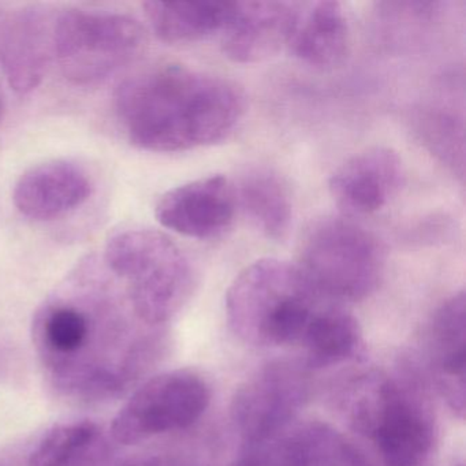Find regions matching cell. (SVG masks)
I'll return each mask as SVG.
<instances>
[{"mask_svg": "<svg viewBox=\"0 0 466 466\" xmlns=\"http://www.w3.org/2000/svg\"><path fill=\"white\" fill-rule=\"evenodd\" d=\"M114 107L133 146L166 154L228 140L244 118L247 100L226 78L166 65L125 80Z\"/></svg>", "mask_w": 466, "mask_h": 466, "instance_id": "cell-1", "label": "cell"}, {"mask_svg": "<svg viewBox=\"0 0 466 466\" xmlns=\"http://www.w3.org/2000/svg\"><path fill=\"white\" fill-rule=\"evenodd\" d=\"M331 299L316 290L296 264L263 258L228 289V323L253 345H299L308 327Z\"/></svg>", "mask_w": 466, "mask_h": 466, "instance_id": "cell-2", "label": "cell"}, {"mask_svg": "<svg viewBox=\"0 0 466 466\" xmlns=\"http://www.w3.org/2000/svg\"><path fill=\"white\" fill-rule=\"evenodd\" d=\"M103 264L124 283L136 318L149 327L167 323L193 289V271L181 248L151 228H127L106 245Z\"/></svg>", "mask_w": 466, "mask_h": 466, "instance_id": "cell-3", "label": "cell"}, {"mask_svg": "<svg viewBox=\"0 0 466 466\" xmlns=\"http://www.w3.org/2000/svg\"><path fill=\"white\" fill-rule=\"evenodd\" d=\"M297 266L327 299L361 301L380 283L384 253L378 239L361 226L326 218L305 234Z\"/></svg>", "mask_w": 466, "mask_h": 466, "instance_id": "cell-4", "label": "cell"}, {"mask_svg": "<svg viewBox=\"0 0 466 466\" xmlns=\"http://www.w3.org/2000/svg\"><path fill=\"white\" fill-rule=\"evenodd\" d=\"M351 427L367 436L384 466H421L432 444V419L416 392L391 379L367 376L354 387Z\"/></svg>", "mask_w": 466, "mask_h": 466, "instance_id": "cell-5", "label": "cell"}, {"mask_svg": "<svg viewBox=\"0 0 466 466\" xmlns=\"http://www.w3.org/2000/svg\"><path fill=\"white\" fill-rule=\"evenodd\" d=\"M54 62L76 86L103 83L140 54L138 21L116 13L58 10L54 20Z\"/></svg>", "mask_w": 466, "mask_h": 466, "instance_id": "cell-6", "label": "cell"}, {"mask_svg": "<svg viewBox=\"0 0 466 466\" xmlns=\"http://www.w3.org/2000/svg\"><path fill=\"white\" fill-rule=\"evenodd\" d=\"M211 400L208 384L187 370H168L147 380L122 406L111 424L114 441L125 446L195 424Z\"/></svg>", "mask_w": 466, "mask_h": 466, "instance_id": "cell-7", "label": "cell"}, {"mask_svg": "<svg viewBox=\"0 0 466 466\" xmlns=\"http://www.w3.org/2000/svg\"><path fill=\"white\" fill-rule=\"evenodd\" d=\"M309 398L307 368L278 361L245 381L231 402V419L248 444L277 438Z\"/></svg>", "mask_w": 466, "mask_h": 466, "instance_id": "cell-8", "label": "cell"}, {"mask_svg": "<svg viewBox=\"0 0 466 466\" xmlns=\"http://www.w3.org/2000/svg\"><path fill=\"white\" fill-rule=\"evenodd\" d=\"M56 10L26 6L0 21V67L18 95L34 92L54 62Z\"/></svg>", "mask_w": 466, "mask_h": 466, "instance_id": "cell-9", "label": "cell"}, {"mask_svg": "<svg viewBox=\"0 0 466 466\" xmlns=\"http://www.w3.org/2000/svg\"><path fill=\"white\" fill-rule=\"evenodd\" d=\"M237 208L236 187L223 176H211L174 187L157 204L163 228L190 238L209 239L230 228Z\"/></svg>", "mask_w": 466, "mask_h": 466, "instance_id": "cell-10", "label": "cell"}, {"mask_svg": "<svg viewBox=\"0 0 466 466\" xmlns=\"http://www.w3.org/2000/svg\"><path fill=\"white\" fill-rule=\"evenodd\" d=\"M299 4L233 2L222 29L223 54L237 64H260L289 47Z\"/></svg>", "mask_w": 466, "mask_h": 466, "instance_id": "cell-11", "label": "cell"}, {"mask_svg": "<svg viewBox=\"0 0 466 466\" xmlns=\"http://www.w3.org/2000/svg\"><path fill=\"white\" fill-rule=\"evenodd\" d=\"M402 179L400 157L391 149L375 147L339 166L329 178V192L343 214L362 217L386 207Z\"/></svg>", "mask_w": 466, "mask_h": 466, "instance_id": "cell-12", "label": "cell"}, {"mask_svg": "<svg viewBox=\"0 0 466 466\" xmlns=\"http://www.w3.org/2000/svg\"><path fill=\"white\" fill-rule=\"evenodd\" d=\"M91 193V178L83 167L69 160H51L21 176L13 200L24 217L48 222L80 208Z\"/></svg>", "mask_w": 466, "mask_h": 466, "instance_id": "cell-13", "label": "cell"}, {"mask_svg": "<svg viewBox=\"0 0 466 466\" xmlns=\"http://www.w3.org/2000/svg\"><path fill=\"white\" fill-rule=\"evenodd\" d=\"M431 349L436 383L450 408L465 414L466 299L454 294L439 307L431 323Z\"/></svg>", "mask_w": 466, "mask_h": 466, "instance_id": "cell-14", "label": "cell"}, {"mask_svg": "<svg viewBox=\"0 0 466 466\" xmlns=\"http://www.w3.org/2000/svg\"><path fill=\"white\" fill-rule=\"evenodd\" d=\"M350 31L342 5L329 0L299 4L289 50L299 61L329 69L345 61Z\"/></svg>", "mask_w": 466, "mask_h": 466, "instance_id": "cell-15", "label": "cell"}, {"mask_svg": "<svg viewBox=\"0 0 466 466\" xmlns=\"http://www.w3.org/2000/svg\"><path fill=\"white\" fill-rule=\"evenodd\" d=\"M113 446L94 421L59 424L39 441L28 466H110Z\"/></svg>", "mask_w": 466, "mask_h": 466, "instance_id": "cell-16", "label": "cell"}, {"mask_svg": "<svg viewBox=\"0 0 466 466\" xmlns=\"http://www.w3.org/2000/svg\"><path fill=\"white\" fill-rule=\"evenodd\" d=\"M143 7L160 40L185 45L222 32L233 2H147Z\"/></svg>", "mask_w": 466, "mask_h": 466, "instance_id": "cell-17", "label": "cell"}, {"mask_svg": "<svg viewBox=\"0 0 466 466\" xmlns=\"http://www.w3.org/2000/svg\"><path fill=\"white\" fill-rule=\"evenodd\" d=\"M241 204L256 228L274 241H283L293 223L290 193L282 179L267 168H253L242 176L236 187Z\"/></svg>", "mask_w": 466, "mask_h": 466, "instance_id": "cell-18", "label": "cell"}, {"mask_svg": "<svg viewBox=\"0 0 466 466\" xmlns=\"http://www.w3.org/2000/svg\"><path fill=\"white\" fill-rule=\"evenodd\" d=\"M361 340L359 323L353 316L329 302L319 310L299 345L305 349V364L310 370L331 367L356 354Z\"/></svg>", "mask_w": 466, "mask_h": 466, "instance_id": "cell-19", "label": "cell"}, {"mask_svg": "<svg viewBox=\"0 0 466 466\" xmlns=\"http://www.w3.org/2000/svg\"><path fill=\"white\" fill-rule=\"evenodd\" d=\"M118 466H192L178 458L168 455H137L127 458Z\"/></svg>", "mask_w": 466, "mask_h": 466, "instance_id": "cell-20", "label": "cell"}, {"mask_svg": "<svg viewBox=\"0 0 466 466\" xmlns=\"http://www.w3.org/2000/svg\"><path fill=\"white\" fill-rule=\"evenodd\" d=\"M5 110H6V100H5L4 91L0 88V121L4 118Z\"/></svg>", "mask_w": 466, "mask_h": 466, "instance_id": "cell-21", "label": "cell"}, {"mask_svg": "<svg viewBox=\"0 0 466 466\" xmlns=\"http://www.w3.org/2000/svg\"><path fill=\"white\" fill-rule=\"evenodd\" d=\"M460 466H463V465H460Z\"/></svg>", "mask_w": 466, "mask_h": 466, "instance_id": "cell-22", "label": "cell"}]
</instances>
